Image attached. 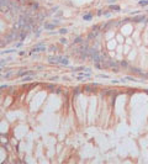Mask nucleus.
I'll return each instance as SVG.
<instances>
[{
    "mask_svg": "<svg viewBox=\"0 0 148 164\" xmlns=\"http://www.w3.org/2000/svg\"><path fill=\"white\" fill-rule=\"evenodd\" d=\"M130 31H131V27H126V29H125V32H126V33H128Z\"/></svg>",
    "mask_w": 148,
    "mask_h": 164,
    "instance_id": "obj_8",
    "label": "nucleus"
},
{
    "mask_svg": "<svg viewBox=\"0 0 148 164\" xmlns=\"http://www.w3.org/2000/svg\"><path fill=\"white\" fill-rule=\"evenodd\" d=\"M54 23H47V25H45V30H54Z\"/></svg>",
    "mask_w": 148,
    "mask_h": 164,
    "instance_id": "obj_4",
    "label": "nucleus"
},
{
    "mask_svg": "<svg viewBox=\"0 0 148 164\" xmlns=\"http://www.w3.org/2000/svg\"><path fill=\"white\" fill-rule=\"evenodd\" d=\"M65 42H67L65 41V38H61V43H65Z\"/></svg>",
    "mask_w": 148,
    "mask_h": 164,
    "instance_id": "obj_11",
    "label": "nucleus"
},
{
    "mask_svg": "<svg viewBox=\"0 0 148 164\" xmlns=\"http://www.w3.org/2000/svg\"><path fill=\"white\" fill-rule=\"evenodd\" d=\"M31 79H32L31 77H27V78H24V79H22V81H29V80H31Z\"/></svg>",
    "mask_w": 148,
    "mask_h": 164,
    "instance_id": "obj_6",
    "label": "nucleus"
},
{
    "mask_svg": "<svg viewBox=\"0 0 148 164\" xmlns=\"http://www.w3.org/2000/svg\"><path fill=\"white\" fill-rule=\"evenodd\" d=\"M84 19H85V20H90V15H87V16H84Z\"/></svg>",
    "mask_w": 148,
    "mask_h": 164,
    "instance_id": "obj_10",
    "label": "nucleus"
},
{
    "mask_svg": "<svg viewBox=\"0 0 148 164\" xmlns=\"http://www.w3.org/2000/svg\"><path fill=\"white\" fill-rule=\"evenodd\" d=\"M48 62H49V63L58 64V62H59V56H51L48 58Z\"/></svg>",
    "mask_w": 148,
    "mask_h": 164,
    "instance_id": "obj_2",
    "label": "nucleus"
},
{
    "mask_svg": "<svg viewBox=\"0 0 148 164\" xmlns=\"http://www.w3.org/2000/svg\"><path fill=\"white\" fill-rule=\"evenodd\" d=\"M109 48H110V49L116 48V42L115 41H110V42H109Z\"/></svg>",
    "mask_w": 148,
    "mask_h": 164,
    "instance_id": "obj_5",
    "label": "nucleus"
},
{
    "mask_svg": "<svg viewBox=\"0 0 148 164\" xmlns=\"http://www.w3.org/2000/svg\"><path fill=\"white\" fill-rule=\"evenodd\" d=\"M58 63H61V64H63V65H68V59L67 58H64V57H61L59 56V62H58Z\"/></svg>",
    "mask_w": 148,
    "mask_h": 164,
    "instance_id": "obj_3",
    "label": "nucleus"
},
{
    "mask_svg": "<svg viewBox=\"0 0 148 164\" xmlns=\"http://www.w3.org/2000/svg\"><path fill=\"white\" fill-rule=\"evenodd\" d=\"M117 41H119V42H123V38H122V36H117Z\"/></svg>",
    "mask_w": 148,
    "mask_h": 164,
    "instance_id": "obj_7",
    "label": "nucleus"
},
{
    "mask_svg": "<svg viewBox=\"0 0 148 164\" xmlns=\"http://www.w3.org/2000/svg\"><path fill=\"white\" fill-rule=\"evenodd\" d=\"M37 46H38V47H35V48H33V49H32V51H31V52H30L31 54H32V53H35V52H40V51H45V49H46L45 45H42V43H41V45H37Z\"/></svg>",
    "mask_w": 148,
    "mask_h": 164,
    "instance_id": "obj_1",
    "label": "nucleus"
},
{
    "mask_svg": "<svg viewBox=\"0 0 148 164\" xmlns=\"http://www.w3.org/2000/svg\"><path fill=\"white\" fill-rule=\"evenodd\" d=\"M59 33H67V30H65V29H62V30L59 31Z\"/></svg>",
    "mask_w": 148,
    "mask_h": 164,
    "instance_id": "obj_9",
    "label": "nucleus"
}]
</instances>
